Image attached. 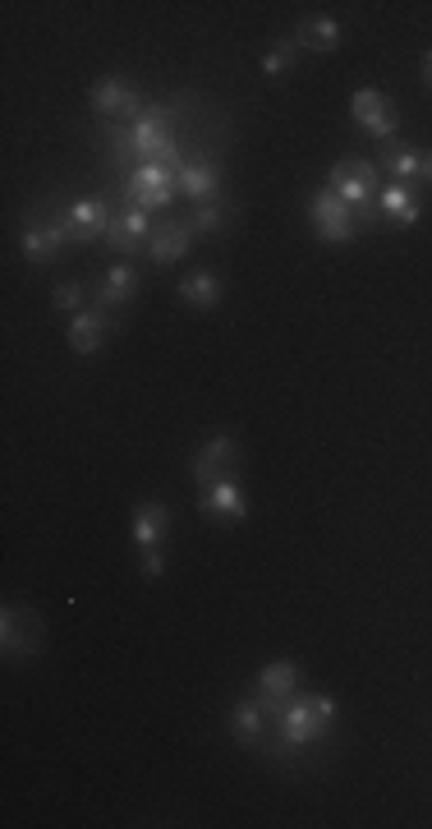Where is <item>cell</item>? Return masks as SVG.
Wrapping results in <instances>:
<instances>
[{
	"label": "cell",
	"instance_id": "cell-1",
	"mask_svg": "<svg viewBox=\"0 0 432 829\" xmlns=\"http://www.w3.org/2000/svg\"><path fill=\"white\" fill-rule=\"evenodd\" d=\"M327 189H336V194L354 208V221H359L363 231L377 227L382 212H377V166H373V162H359V157H346V162H336Z\"/></svg>",
	"mask_w": 432,
	"mask_h": 829
},
{
	"label": "cell",
	"instance_id": "cell-2",
	"mask_svg": "<svg viewBox=\"0 0 432 829\" xmlns=\"http://www.w3.org/2000/svg\"><path fill=\"white\" fill-rule=\"evenodd\" d=\"M24 258L28 263H51L65 244H74V221H70V208H56L51 198L42 208H33L24 217Z\"/></svg>",
	"mask_w": 432,
	"mask_h": 829
},
{
	"label": "cell",
	"instance_id": "cell-3",
	"mask_svg": "<svg viewBox=\"0 0 432 829\" xmlns=\"http://www.w3.org/2000/svg\"><path fill=\"white\" fill-rule=\"evenodd\" d=\"M336 719V701L331 696H290L285 710L277 714V737H281V747L290 751H300L308 747L313 737H323Z\"/></svg>",
	"mask_w": 432,
	"mask_h": 829
},
{
	"label": "cell",
	"instance_id": "cell-4",
	"mask_svg": "<svg viewBox=\"0 0 432 829\" xmlns=\"http://www.w3.org/2000/svg\"><path fill=\"white\" fill-rule=\"evenodd\" d=\"M179 185V171L175 166H156V162H139L129 175H125V208H143V212H162L175 204V189Z\"/></svg>",
	"mask_w": 432,
	"mask_h": 829
},
{
	"label": "cell",
	"instance_id": "cell-5",
	"mask_svg": "<svg viewBox=\"0 0 432 829\" xmlns=\"http://www.w3.org/2000/svg\"><path fill=\"white\" fill-rule=\"evenodd\" d=\"M308 217H313L317 240H327V244H346V240H354V231H359L354 208H350L336 189H317V194L308 198Z\"/></svg>",
	"mask_w": 432,
	"mask_h": 829
},
{
	"label": "cell",
	"instance_id": "cell-6",
	"mask_svg": "<svg viewBox=\"0 0 432 829\" xmlns=\"http://www.w3.org/2000/svg\"><path fill=\"white\" fill-rule=\"evenodd\" d=\"M350 116H354V125L363 129V134H373L377 143H386L396 134V102L382 93V88H359V93L350 97Z\"/></svg>",
	"mask_w": 432,
	"mask_h": 829
},
{
	"label": "cell",
	"instance_id": "cell-7",
	"mask_svg": "<svg viewBox=\"0 0 432 829\" xmlns=\"http://www.w3.org/2000/svg\"><path fill=\"white\" fill-rule=\"evenodd\" d=\"M87 102H93V111H102L106 120H120V125H129V120H139L143 116V97H139V88H133L129 79H97L93 83V93H87Z\"/></svg>",
	"mask_w": 432,
	"mask_h": 829
},
{
	"label": "cell",
	"instance_id": "cell-8",
	"mask_svg": "<svg viewBox=\"0 0 432 829\" xmlns=\"http://www.w3.org/2000/svg\"><path fill=\"white\" fill-rule=\"evenodd\" d=\"M225 475H240V442L231 434H212L194 457V480L202 488V484L225 480Z\"/></svg>",
	"mask_w": 432,
	"mask_h": 829
},
{
	"label": "cell",
	"instance_id": "cell-9",
	"mask_svg": "<svg viewBox=\"0 0 432 829\" xmlns=\"http://www.w3.org/2000/svg\"><path fill=\"white\" fill-rule=\"evenodd\" d=\"M198 511L202 517H221V521H244V488H240V475H225V480H212V484H202L198 493Z\"/></svg>",
	"mask_w": 432,
	"mask_h": 829
},
{
	"label": "cell",
	"instance_id": "cell-10",
	"mask_svg": "<svg viewBox=\"0 0 432 829\" xmlns=\"http://www.w3.org/2000/svg\"><path fill=\"white\" fill-rule=\"evenodd\" d=\"M294 682H300V668H294L290 659H277V664H267L262 673H258V705H262V714H271V719H277V714L285 710V701L294 696Z\"/></svg>",
	"mask_w": 432,
	"mask_h": 829
},
{
	"label": "cell",
	"instance_id": "cell-11",
	"mask_svg": "<svg viewBox=\"0 0 432 829\" xmlns=\"http://www.w3.org/2000/svg\"><path fill=\"white\" fill-rule=\"evenodd\" d=\"M148 235H152V212L143 208H125L116 221H110V231H106V250H116V254H139L148 250Z\"/></svg>",
	"mask_w": 432,
	"mask_h": 829
},
{
	"label": "cell",
	"instance_id": "cell-12",
	"mask_svg": "<svg viewBox=\"0 0 432 829\" xmlns=\"http://www.w3.org/2000/svg\"><path fill=\"white\" fill-rule=\"evenodd\" d=\"M110 332H120V319H110V313L97 304V309H79L74 313V323H70V346L79 355H93L106 346Z\"/></svg>",
	"mask_w": 432,
	"mask_h": 829
},
{
	"label": "cell",
	"instance_id": "cell-13",
	"mask_svg": "<svg viewBox=\"0 0 432 829\" xmlns=\"http://www.w3.org/2000/svg\"><path fill=\"white\" fill-rule=\"evenodd\" d=\"M185 198H194V208L198 204H212V198H221V171L217 162H208V152H194L185 171H179V185H175Z\"/></svg>",
	"mask_w": 432,
	"mask_h": 829
},
{
	"label": "cell",
	"instance_id": "cell-14",
	"mask_svg": "<svg viewBox=\"0 0 432 829\" xmlns=\"http://www.w3.org/2000/svg\"><path fill=\"white\" fill-rule=\"evenodd\" d=\"M189 244H194L189 217L162 221V227H152V235H148V258H152V263H175V258L189 254Z\"/></svg>",
	"mask_w": 432,
	"mask_h": 829
},
{
	"label": "cell",
	"instance_id": "cell-15",
	"mask_svg": "<svg viewBox=\"0 0 432 829\" xmlns=\"http://www.w3.org/2000/svg\"><path fill=\"white\" fill-rule=\"evenodd\" d=\"M70 221H74V244H93L106 240L116 212H110L106 198H79V204H70Z\"/></svg>",
	"mask_w": 432,
	"mask_h": 829
},
{
	"label": "cell",
	"instance_id": "cell-16",
	"mask_svg": "<svg viewBox=\"0 0 432 829\" xmlns=\"http://www.w3.org/2000/svg\"><path fill=\"white\" fill-rule=\"evenodd\" d=\"M133 290H139V267L133 263H116V267H106V277L97 281V300L102 309H125L133 300Z\"/></svg>",
	"mask_w": 432,
	"mask_h": 829
},
{
	"label": "cell",
	"instance_id": "cell-17",
	"mask_svg": "<svg viewBox=\"0 0 432 829\" xmlns=\"http://www.w3.org/2000/svg\"><path fill=\"white\" fill-rule=\"evenodd\" d=\"M377 157H382V166L392 171V181H400V185H415L419 175H423V152H419L415 143L386 139V143L377 148Z\"/></svg>",
	"mask_w": 432,
	"mask_h": 829
},
{
	"label": "cell",
	"instance_id": "cell-18",
	"mask_svg": "<svg viewBox=\"0 0 432 829\" xmlns=\"http://www.w3.org/2000/svg\"><path fill=\"white\" fill-rule=\"evenodd\" d=\"M377 212L400 221V227H415V221H419V185L392 181L386 189H377Z\"/></svg>",
	"mask_w": 432,
	"mask_h": 829
},
{
	"label": "cell",
	"instance_id": "cell-19",
	"mask_svg": "<svg viewBox=\"0 0 432 829\" xmlns=\"http://www.w3.org/2000/svg\"><path fill=\"white\" fill-rule=\"evenodd\" d=\"M0 632H5V641H0V645H5V655H10V659H19V655H33V649L42 645V641H37V636H42L37 618L24 626V609H14V603L5 609V618H0Z\"/></svg>",
	"mask_w": 432,
	"mask_h": 829
},
{
	"label": "cell",
	"instance_id": "cell-20",
	"mask_svg": "<svg viewBox=\"0 0 432 829\" xmlns=\"http://www.w3.org/2000/svg\"><path fill=\"white\" fill-rule=\"evenodd\" d=\"M166 526H171V511H166V503H143L139 511H133V544H139V549L162 544Z\"/></svg>",
	"mask_w": 432,
	"mask_h": 829
},
{
	"label": "cell",
	"instance_id": "cell-21",
	"mask_svg": "<svg viewBox=\"0 0 432 829\" xmlns=\"http://www.w3.org/2000/svg\"><path fill=\"white\" fill-rule=\"evenodd\" d=\"M231 217H235V204L212 198V204H198L189 212V227H194V235H225V231H231Z\"/></svg>",
	"mask_w": 432,
	"mask_h": 829
},
{
	"label": "cell",
	"instance_id": "cell-22",
	"mask_svg": "<svg viewBox=\"0 0 432 829\" xmlns=\"http://www.w3.org/2000/svg\"><path fill=\"white\" fill-rule=\"evenodd\" d=\"M179 300H185L189 309H217L221 304V281L212 277V273H194V277H185L179 281Z\"/></svg>",
	"mask_w": 432,
	"mask_h": 829
},
{
	"label": "cell",
	"instance_id": "cell-23",
	"mask_svg": "<svg viewBox=\"0 0 432 829\" xmlns=\"http://www.w3.org/2000/svg\"><path fill=\"white\" fill-rule=\"evenodd\" d=\"M294 37H300L304 51H336L340 47V24H336V19H327V14L323 19H304Z\"/></svg>",
	"mask_w": 432,
	"mask_h": 829
},
{
	"label": "cell",
	"instance_id": "cell-24",
	"mask_svg": "<svg viewBox=\"0 0 432 829\" xmlns=\"http://www.w3.org/2000/svg\"><path fill=\"white\" fill-rule=\"evenodd\" d=\"M262 719H267V714H262L258 701H240V705L231 710V733L240 737L244 747H258V742H262Z\"/></svg>",
	"mask_w": 432,
	"mask_h": 829
},
{
	"label": "cell",
	"instance_id": "cell-25",
	"mask_svg": "<svg viewBox=\"0 0 432 829\" xmlns=\"http://www.w3.org/2000/svg\"><path fill=\"white\" fill-rule=\"evenodd\" d=\"M300 37H285V42H277V47H271L267 56H262V74H285V70H294V60H300Z\"/></svg>",
	"mask_w": 432,
	"mask_h": 829
},
{
	"label": "cell",
	"instance_id": "cell-26",
	"mask_svg": "<svg viewBox=\"0 0 432 829\" xmlns=\"http://www.w3.org/2000/svg\"><path fill=\"white\" fill-rule=\"evenodd\" d=\"M56 309L60 313H79V304H83V286L79 281H65V286H56Z\"/></svg>",
	"mask_w": 432,
	"mask_h": 829
},
{
	"label": "cell",
	"instance_id": "cell-27",
	"mask_svg": "<svg viewBox=\"0 0 432 829\" xmlns=\"http://www.w3.org/2000/svg\"><path fill=\"white\" fill-rule=\"evenodd\" d=\"M162 567H166V553L162 549H143V576H162Z\"/></svg>",
	"mask_w": 432,
	"mask_h": 829
},
{
	"label": "cell",
	"instance_id": "cell-28",
	"mask_svg": "<svg viewBox=\"0 0 432 829\" xmlns=\"http://www.w3.org/2000/svg\"><path fill=\"white\" fill-rule=\"evenodd\" d=\"M419 181H428V185H432V152H423V175H419Z\"/></svg>",
	"mask_w": 432,
	"mask_h": 829
},
{
	"label": "cell",
	"instance_id": "cell-29",
	"mask_svg": "<svg viewBox=\"0 0 432 829\" xmlns=\"http://www.w3.org/2000/svg\"><path fill=\"white\" fill-rule=\"evenodd\" d=\"M423 83H428V88H432V51H428V56H423Z\"/></svg>",
	"mask_w": 432,
	"mask_h": 829
}]
</instances>
